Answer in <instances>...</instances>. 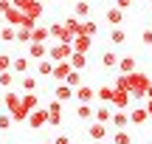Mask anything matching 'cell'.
Returning a JSON list of instances; mask_svg holds the SVG:
<instances>
[{
	"instance_id": "obj_1",
	"label": "cell",
	"mask_w": 152,
	"mask_h": 144,
	"mask_svg": "<svg viewBox=\"0 0 152 144\" xmlns=\"http://www.w3.org/2000/svg\"><path fill=\"white\" fill-rule=\"evenodd\" d=\"M149 76L144 71H132V73H118L115 76V82H113V88H124L127 93H130V99H144V93H147V88H149Z\"/></svg>"
},
{
	"instance_id": "obj_2",
	"label": "cell",
	"mask_w": 152,
	"mask_h": 144,
	"mask_svg": "<svg viewBox=\"0 0 152 144\" xmlns=\"http://www.w3.org/2000/svg\"><path fill=\"white\" fill-rule=\"evenodd\" d=\"M3 107L9 110V116L14 119V122H26V119H28V113L23 110V105H20V93H17V90H6Z\"/></svg>"
},
{
	"instance_id": "obj_3",
	"label": "cell",
	"mask_w": 152,
	"mask_h": 144,
	"mask_svg": "<svg viewBox=\"0 0 152 144\" xmlns=\"http://www.w3.org/2000/svg\"><path fill=\"white\" fill-rule=\"evenodd\" d=\"M11 6H14L23 17H28V20H34V23L42 14V3H37V0H11Z\"/></svg>"
},
{
	"instance_id": "obj_4",
	"label": "cell",
	"mask_w": 152,
	"mask_h": 144,
	"mask_svg": "<svg viewBox=\"0 0 152 144\" xmlns=\"http://www.w3.org/2000/svg\"><path fill=\"white\" fill-rule=\"evenodd\" d=\"M73 54V45H65V43H54L48 45V60L51 62H68Z\"/></svg>"
},
{
	"instance_id": "obj_5",
	"label": "cell",
	"mask_w": 152,
	"mask_h": 144,
	"mask_svg": "<svg viewBox=\"0 0 152 144\" xmlns=\"http://www.w3.org/2000/svg\"><path fill=\"white\" fill-rule=\"evenodd\" d=\"M48 34L56 40V43H65V45H73V40H76L73 34L65 28V23H51V26H48Z\"/></svg>"
},
{
	"instance_id": "obj_6",
	"label": "cell",
	"mask_w": 152,
	"mask_h": 144,
	"mask_svg": "<svg viewBox=\"0 0 152 144\" xmlns=\"http://www.w3.org/2000/svg\"><path fill=\"white\" fill-rule=\"evenodd\" d=\"M73 99L79 102V105H90V102L96 99V88H90V85H85V82H82L79 88L73 90Z\"/></svg>"
},
{
	"instance_id": "obj_7",
	"label": "cell",
	"mask_w": 152,
	"mask_h": 144,
	"mask_svg": "<svg viewBox=\"0 0 152 144\" xmlns=\"http://www.w3.org/2000/svg\"><path fill=\"white\" fill-rule=\"evenodd\" d=\"M110 105H113L115 110H127V107H132V105H130V93H127L124 88H115V90H113V99H110Z\"/></svg>"
},
{
	"instance_id": "obj_8",
	"label": "cell",
	"mask_w": 152,
	"mask_h": 144,
	"mask_svg": "<svg viewBox=\"0 0 152 144\" xmlns=\"http://www.w3.org/2000/svg\"><path fill=\"white\" fill-rule=\"evenodd\" d=\"M28 122H31V127H34V130H42V127H48V110H45V107H37V110H31Z\"/></svg>"
},
{
	"instance_id": "obj_9",
	"label": "cell",
	"mask_w": 152,
	"mask_h": 144,
	"mask_svg": "<svg viewBox=\"0 0 152 144\" xmlns=\"http://www.w3.org/2000/svg\"><path fill=\"white\" fill-rule=\"evenodd\" d=\"M45 110H48V124H51V127H59V124H62V102L54 99Z\"/></svg>"
},
{
	"instance_id": "obj_10",
	"label": "cell",
	"mask_w": 152,
	"mask_h": 144,
	"mask_svg": "<svg viewBox=\"0 0 152 144\" xmlns=\"http://www.w3.org/2000/svg\"><path fill=\"white\" fill-rule=\"evenodd\" d=\"M110 119H113L110 105H96V107H93V122H99V124H110Z\"/></svg>"
},
{
	"instance_id": "obj_11",
	"label": "cell",
	"mask_w": 152,
	"mask_h": 144,
	"mask_svg": "<svg viewBox=\"0 0 152 144\" xmlns=\"http://www.w3.org/2000/svg\"><path fill=\"white\" fill-rule=\"evenodd\" d=\"M147 119H149V113H147V107H144V105H132L130 107V124H135V127H138V124H144Z\"/></svg>"
},
{
	"instance_id": "obj_12",
	"label": "cell",
	"mask_w": 152,
	"mask_h": 144,
	"mask_svg": "<svg viewBox=\"0 0 152 144\" xmlns=\"http://www.w3.org/2000/svg\"><path fill=\"white\" fill-rule=\"evenodd\" d=\"M23 88V93H37V85H39V76H34V73H26V76H20V82H17Z\"/></svg>"
},
{
	"instance_id": "obj_13",
	"label": "cell",
	"mask_w": 152,
	"mask_h": 144,
	"mask_svg": "<svg viewBox=\"0 0 152 144\" xmlns=\"http://www.w3.org/2000/svg\"><path fill=\"white\" fill-rule=\"evenodd\" d=\"M20 105H23V110L31 116V110H37V107H39V96L37 93H20Z\"/></svg>"
},
{
	"instance_id": "obj_14",
	"label": "cell",
	"mask_w": 152,
	"mask_h": 144,
	"mask_svg": "<svg viewBox=\"0 0 152 144\" xmlns=\"http://www.w3.org/2000/svg\"><path fill=\"white\" fill-rule=\"evenodd\" d=\"M48 57V45H42V43H28V60H45Z\"/></svg>"
},
{
	"instance_id": "obj_15",
	"label": "cell",
	"mask_w": 152,
	"mask_h": 144,
	"mask_svg": "<svg viewBox=\"0 0 152 144\" xmlns=\"http://www.w3.org/2000/svg\"><path fill=\"white\" fill-rule=\"evenodd\" d=\"M110 127H115V130H124V127H130V113H124V110H113Z\"/></svg>"
},
{
	"instance_id": "obj_16",
	"label": "cell",
	"mask_w": 152,
	"mask_h": 144,
	"mask_svg": "<svg viewBox=\"0 0 152 144\" xmlns=\"http://www.w3.org/2000/svg\"><path fill=\"white\" fill-rule=\"evenodd\" d=\"M115 68H118V73H124V76H127V73L138 71V60H135V57H121Z\"/></svg>"
},
{
	"instance_id": "obj_17",
	"label": "cell",
	"mask_w": 152,
	"mask_h": 144,
	"mask_svg": "<svg viewBox=\"0 0 152 144\" xmlns=\"http://www.w3.org/2000/svg\"><path fill=\"white\" fill-rule=\"evenodd\" d=\"M54 99H56V102H71V99H73V88H68L65 82H56V88H54Z\"/></svg>"
},
{
	"instance_id": "obj_18",
	"label": "cell",
	"mask_w": 152,
	"mask_h": 144,
	"mask_svg": "<svg viewBox=\"0 0 152 144\" xmlns=\"http://www.w3.org/2000/svg\"><path fill=\"white\" fill-rule=\"evenodd\" d=\"M71 71H73V68H71V62H54V73H51V76H54L56 82H65Z\"/></svg>"
},
{
	"instance_id": "obj_19",
	"label": "cell",
	"mask_w": 152,
	"mask_h": 144,
	"mask_svg": "<svg viewBox=\"0 0 152 144\" xmlns=\"http://www.w3.org/2000/svg\"><path fill=\"white\" fill-rule=\"evenodd\" d=\"M87 136H90L93 141H104V139H107V124H99V122H93L90 127H87Z\"/></svg>"
},
{
	"instance_id": "obj_20",
	"label": "cell",
	"mask_w": 152,
	"mask_h": 144,
	"mask_svg": "<svg viewBox=\"0 0 152 144\" xmlns=\"http://www.w3.org/2000/svg\"><path fill=\"white\" fill-rule=\"evenodd\" d=\"M11 73L26 76L28 73V57H11Z\"/></svg>"
},
{
	"instance_id": "obj_21",
	"label": "cell",
	"mask_w": 152,
	"mask_h": 144,
	"mask_svg": "<svg viewBox=\"0 0 152 144\" xmlns=\"http://www.w3.org/2000/svg\"><path fill=\"white\" fill-rule=\"evenodd\" d=\"M93 48V37H76L73 40V51L76 54H87Z\"/></svg>"
},
{
	"instance_id": "obj_22",
	"label": "cell",
	"mask_w": 152,
	"mask_h": 144,
	"mask_svg": "<svg viewBox=\"0 0 152 144\" xmlns=\"http://www.w3.org/2000/svg\"><path fill=\"white\" fill-rule=\"evenodd\" d=\"M107 23L113 28H121V23H124V11L115 9V6H113V9H107Z\"/></svg>"
},
{
	"instance_id": "obj_23",
	"label": "cell",
	"mask_w": 152,
	"mask_h": 144,
	"mask_svg": "<svg viewBox=\"0 0 152 144\" xmlns=\"http://www.w3.org/2000/svg\"><path fill=\"white\" fill-rule=\"evenodd\" d=\"M73 14H76V20H87V17H90V3H87V0H76Z\"/></svg>"
},
{
	"instance_id": "obj_24",
	"label": "cell",
	"mask_w": 152,
	"mask_h": 144,
	"mask_svg": "<svg viewBox=\"0 0 152 144\" xmlns=\"http://www.w3.org/2000/svg\"><path fill=\"white\" fill-rule=\"evenodd\" d=\"M68 62H71L73 71H85V68H87V54H76V51H73Z\"/></svg>"
},
{
	"instance_id": "obj_25",
	"label": "cell",
	"mask_w": 152,
	"mask_h": 144,
	"mask_svg": "<svg viewBox=\"0 0 152 144\" xmlns=\"http://www.w3.org/2000/svg\"><path fill=\"white\" fill-rule=\"evenodd\" d=\"M0 43H17V28H11V26H0Z\"/></svg>"
},
{
	"instance_id": "obj_26",
	"label": "cell",
	"mask_w": 152,
	"mask_h": 144,
	"mask_svg": "<svg viewBox=\"0 0 152 144\" xmlns=\"http://www.w3.org/2000/svg\"><path fill=\"white\" fill-rule=\"evenodd\" d=\"M51 37V34H48V28H45V26H34L31 28V43H42L45 45V40H48Z\"/></svg>"
},
{
	"instance_id": "obj_27",
	"label": "cell",
	"mask_w": 152,
	"mask_h": 144,
	"mask_svg": "<svg viewBox=\"0 0 152 144\" xmlns=\"http://www.w3.org/2000/svg\"><path fill=\"white\" fill-rule=\"evenodd\" d=\"M113 85H99V88H96V96H99V99H102V102H107V105H110V99H113Z\"/></svg>"
},
{
	"instance_id": "obj_28",
	"label": "cell",
	"mask_w": 152,
	"mask_h": 144,
	"mask_svg": "<svg viewBox=\"0 0 152 144\" xmlns=\"http://www.w3.org/2000/svg\"><path fill=\"white\" fill-rule=\"evenodd\" d=\"M54 73V62L51 60H39L37 62V76H51Z\"/></svg>"
},
{
	"instance_id": "obj_29",
	"label": "cell",
	"mask_w": 152,
	"mask_h": 144,
	"mask_svg": "<svg viewBox=\"0 0 152 144\" xmlns=\"http://www.w3.org/2000/svg\"><path fill=\"white\" fill-rule=\"evenodd\" d=\"M76 119L90 122V119H93V105H76Z\"/></svg>"
},
{
	"instance_id": "obj_30",
	"label": "cell",
	"mask_w": 152,
	"mask_h": 144,
	"mask_svg": "<svg viewBox=\"0 0 152 144\" xmlns=\"http://www.w3.org/2000/svg\"><path fill=\"white\" fill-rule=\"evenodd\" d=\"M110 43L113 45H124L127 43V31L124 28H113V31H110Z\"/></svg>"
},
{
	"instance_id": "obj_31",
	"label": "cell",
	"mask_w": 152,
	"mask_h": 144,
	"mask_svg": "<svg viewBox=\"0 0 152 144\" xmlns=\"http://www.w3.org/2000/svg\"><path fill=\"white\" fill-rule=\"evenodd\" d=\"M102 65H104V68H115V65H118L115 51H104V54H102Z\"/></svg>"
},
{
	"instance_id": "obj_32",
	"label": "cell",
	"mask_w": 152,
	"mask_h": 144,
	"mask_svg": "<svg viewBox=\"0 0 152 144\" xmlns=\"http://www.w3.org/2000/svg\"><path fill=\"white\" fill-rule=\"evenodd\" d=\"M0 85H3L6 90H11V88H14V85H17L14 73H11V71H3V73H0Z\"/></svg>"
},
{
	"instance_id": "obj_33",
	"label": "cell",
	"mask_w": 152,
	"mask_h": 144,
	"mask_svg": "<svg viewBox=\"0 0 152 144\" xmlns=\"http://www.w3.org/2000/svg\"><path fill=\"white\" fill-rule=\"evenodd\" d=\"M65 85L76 90V88L82 85V71H71V73H68V79H65Z\"/></svg>"
},
{
	"instance_id": "obj_34",
	"label": "cell",
	"mask_w": 152,
	"mask_h": 144,
	"mask_svg": "<svg viewBox=\"0 0 152 144\" xmlns=\"http://www.w3.org/2000/svg\"><path fill=\"white\" fill-rule=\"evenodd\" d=\"M113 144H132V136L127 130H115L113 133Z\"/></svg>"
},
{
	"instance_id": "obj_35",
	"label": "cell",
	"mask_w": 152,
	"mask_h": 144,
	"mask_svg": "<svg viewBox=\"0 0 152 144\" xmlns=\"http://www.w3.org/2000/svg\"><path fill=\"white\" fill-rule=\"evenodd\" d=\"M96 31H99V26L93 20H85V23H82V34H85V37H93Z\"/></svg>"
},
{
	"instance_id": "obj_36",
	"label": "cell",
	"mask_w": 152,
	"mask_h": 144,
	"mask_svg": "<svg viewBox=\"0 0 152 144\" xmlns=\"http://www.w3.org/2000/svg\"><path fill=\"white\" fill-rule=\"evenodd\" d=\"M17 43H23V45L31 43V28H17Z\"/></svg>"
},
{
	"instance_id": "obj_37",
	"label": "cell",
	"mask_w": 152,
	"mask_h": 144,
	"mask_svg": "<svg viewBox=\"0 0 152 144\" xmlns=\"http://www.w3.org/2000/svg\"><path fill=\"white\" fill-rule=\"evenodd\" d=\"M11 124H14V119H11L9 113H0V133H6V130H9Z\"/></svg>"
},
{
	"instance_id": "obj_38",
	"label": "cell",
	"mask_w": 152,
	"mask_h": 144,
	"mask_svg": "<svg viewBox=\"0 0 152 144\" xmlns=\"http://www.w3.org/2000/svg\"><path fill=\"white\" fill-rule=\"evenodd\" d=\"M3 71H11V57L9 54H0V73Z\"/></svg>"
},
{
	"instance_id": "obj_39",
	"label": "cell",
	"mask_w": 152,
	"mask_h": 144,
	"mask_svg": "<svg viewBox=\"0 0 152 144\" xmlns=\"http://www.w3.org/2000/svg\"><path fill=\"white\" fill-rule=\"evenodd\" d=\"M11 11V0H0V14H9Z\"/></svg>"
},
{
	"instance_id": "obj_40",
	"label": "cell",
	"mask_w": 152,
	"mask_h": 144,
	"mask_svg": "<svg viewBox=\"0 0 152 144\" xmlns=\"http://www.w3.org/2000/svg\"><path fill=\"white\" fill-rule=\"evenodd\" d=\"M54 144H71V136L59 133V136H56V139H54Z\"/></svg>"
},
{
	"instance_id": "obj_41",
	"label": "cell",
	"mask_w": 152,
	"mask_h": 144,
	"mask_svg": "<svg viewBox=\"0 0 152 144\" xmlns=\"http://www.w3.org/2000/svg\"><path fill=\"white\" fill-rule=\"evenodd\" d=\"M130 6H132V0H115V9H121V11L130 9Z\"/></svg>"
},
{
	"instance_id": "obj_42",
	"label": "cell",
	"mask_w": 152,
	"mask_h": 144,
	"mask_svg": "<svg viewBox=\"0 0 152 144\" xmlns=\"http://www.w3.org/2000/svg\"><path fill=\"white\" fill-rule=\"evenodd\" d=\"M141 40H144V45H152V31H149V28L144 31V37H141Z\"/></svg>"
},
{
	"instance_id": "obj_43",
	"label": "cell",
	"mask_w": 152,
	"mask_h": 144,
	"mask_svg": "<svg viewBox=\"0 0 152 144\" xmlns=\"http://www.w3.org/2000/svg\"><path fill=\"white\" fill-rule=\"evenodd\" d=\"M144 96H147V102H152V85L147 88V93H144Z\"/></svg>"
},
{
	"instance_id": "obj_44",
	"label": "cell",
	"mask_w": 152,
	"mask_h": 144,
	"mask_svg": "<svg viewBox=\"0 0 152 144\" xmlns=\"http://www.w3.org/2000/svg\"><path fill=\"white\" fill-rule=\"evenodd\" d=\"M144 107H147V113H149V119H152V102H147Z\"/></svg>"
},
{
	"instance_id": "obj_45",
	"label": "cell",
	"mask_w": 152,
	"mask_h": 144,
	"mask_svg": "<svg viewBox=\"0 0 152 144\" xmlns=\"http://www.w3.org/2000/svg\"><path fill=\"white\" fill-rule=\"evenodd\" d=\"M99 144H113V141H99Z\"/></svg>"
},
{
	"instance_id": "obj_46",
	"label": "cell",
	"mask_w": 152,
	"mask_h": 144,
	"mask_svg": "<svg viewBox=\"0 0 152 144\" xmlns=\"http://www.w3.org/2000/svg\"><path fill=\"white\" fill-rule=\"evenodd\" d=\"M0 26H3V14H0Z\"/></svg>"
},
{
	"instance_id": "obj_47",
	"label": "cell",
	"mask_w": 152,
	"mask_h": 144,
	"mask_svg": "<svg viewBox=\"0 0 152 144\" xmlns=\"http://www.w3.org/2000/svg\"><path fill=\"white\" fill-rule=\"evenodd\" d=\"M42 144H54V141H42Z\"/></svg>"
},
{
	"instance_id": "obj_48",
	"label": "cell",
	"mask_w": 152,
	"mask_h": 144,
	"mask_svg": "<svg viewBox=\"0 0 152 144\" xmlns=\"http://www.w3.org/2000/svg\"><path fill=\"white\" fill-rule=\"evenodd\" d=\"M149 31H152V20H149Z\"/></svg>"
},
{
	"instance_id": "obj_49",
	"label": "cell",
	"mask_w": 152,
	"mask_h": 144,
	"mask_svg": "<svg viewBox=\"0 0 152 144\" xmlns=\"http://www.w3.org/2000/svg\"><path fill=\"white\" fill-rule=\"evenodd\" d=\"M149 9H152V0H149Z\"/></svg>"
},
{
	"instance_id": "obj_50",
	"label": "cell",
	"mask_w": 152,
	"mask_h": 144,
	"mask_svg": "<svg viewBox=\"0 0 152 144\" xmlns=\"http://www.w3.org/2000/svg\"><path fill=\"white\" fill-rule=\"evenodd\" d=\"M37 3H42V0H37Z\"/></svg>"
},
{
	"instance_id": "obj_51",
	"label": "cell",
	"mask_w": 152,
	"mask_h": 144,
	"mask_svg": "<svg viewBox=\"0 0 152 144\" xmlns=\"http://www.w3.org/2000/svg\"><path fill=\"white\" fill-rule=\"evenodd\" d=\"M0 54H3V51H0Z\"/></svg>"
}]
</instances>
